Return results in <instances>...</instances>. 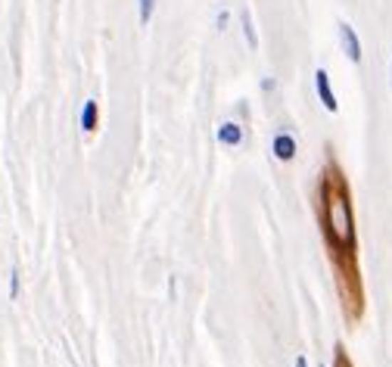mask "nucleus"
Returning <instances> with one entry per match:
<instances>
[{
	"label": "nucleus",
	"instance_id": "1",
	"mask_svg": "<svg viewBox=\"0 0 392 367\" xmlns=\"http://www.w3.org/2000/svg\"><path fill=\"white\" fill-rule=\"evenodd\" d=\"M321 230L327 237V246L336 255H352L355 252V215H352V200H349V187L339 175L336 162L321 177Z\"/></svg>",
	"mask_w": 392,
	"mask_h": 367
},
{
	"label": "nucleus",
	"instance_id": "2",
	"mask_svg": "<svg viewBox=\"0 0 392 367\" xmlns=\"http://www.w3.org/2000/svg\"><path fill=\"white\" fill-rule=\"evenodd\" d=\"M314 91H318L324 109H327V113H336V109H339V100H336L334 84H330L327 69H318V72H314Z\"/></svg>",
	"mask_w": 392,
	"mask_h": 367
},
{
	"label": "nucleus",
	"instance_id": "3",
	"mask_svg": "<svg viewBox=\"0 0 392 367\" xmlns=\"http://www.w3.org/2000/svg\"><path fill=\"white\" fill-rule=\"evenodd\" d=\"M339 41H343V50L352 63H361V41H358L355 29L349 22H339Z\"/></svg>",
	"mask_w": 392,
	"mask_h": 367
},
{
	"label": "nucleus",
	"instance_id": "4",
	"mask_svg": "<svg viewBox=\"0 0 392 367\" xmlns=\"http://www.w3.org/2000/svg\"><path fill=\"white\" fill-rule=\"evenodd\" d=\"M271 153H274L277 162H293L296 159V138L287 131H280L274 140H271Z\"/></svg>",
	"mask_w": 392,
	"mask_h": 367
},
{
	"label": "nucleus",
	"instance_id": "5",
	"mask_svg": "<svg viewBox=\"0 0 392 367\" xmlns=\"http://www.w3.org/2000/svg\"><path fill=\"white\" fill-rule=\"evenodd\" d=\"M215 138L221 147H240L243 143V125L240 122H221L215 128Z\"/></svg>",
	"mask_w": 392,
	"mask_h": 367
},
{
	"label": "nucleus",
	"instance_id": "6",
	"mask_svg": "<svg viewBox=\"0 0 392 367\" xmlns=\"http://www.w3.org/2000/svg\"><path fill=\"white\" fill-rule=\"evenodd\" d=\"M97 122H100V109H97V100H88V103L81 106V131L93 134V131H97Z\"/></svg>",
	"mask_w": 392,
	"mask_h": 367
},
{
	"label": "nucleus",
	"instance_id": "7",
	"mask_svg": "<svg viewBox=\"0 0 392 367\" xmlns=\"http://www.w3.org/2000/svg\"><path fill=\"white\" fill-rule=\"evenodd\" d=\"M240 25H243V38H246V44H249L252 50H259V31H255V22H252L249 10H243Z\"/></svg>",
	"mask_w": 392,
	"mask_h": 367
},
{
	"label": "nucleus",
	"instance_id": "8",
	"mask_svg": "<svg viewBox=\"0 0 392 367\" xmlns=\"http://www.w3.org/2000/svg\"><path fill=\"white\" fill-rule=\"evenodd\" d=\"M153 10H156V0H138V16H140L143 25L153 19Z\"/></svg>",
	"mask_w": 392,
	"mask_h": 367
},
{
	"label": "nucleus",
	"instance_id": "9",
	"mask_svg": "<svg viewBox=\"0 0 392 367\" xmlns=\"http://www.w3.org/2000/svg\"><path fill=\"white\" fill-rule=\"evenodd\" d=\"M10 299H19V271H10Z\"/></svg>",
	"mask_w": 392,
	"mask_h": 367
},
{
	"label": "nucleus",
	"instance_id": "10",
	"mask_svg": "<svg viewBox=\"0 0 392 367\" xmlns=\"http://www.w3.org/2000/svg\"><path fill=\"white\" fill-rule=\"evenodd\" d=\"M227 22H231V13H227V10H221V13H218V29H225Z\"/></svg>",
	"mask_w": 392,
	"mask_h": 367
},
{
	"label": "nucleus",
	"instance_id": "11",
	"mask_svg": "<svg viewBox=\"0 0 392 367\" xmlns=\"http://www.w3.org/2000/svg\"><path fill=\"white\" fill-rule=\"evenodd\" d=\"M296 367H309V358L299 355V358H296Z\"/></svg>",
	"mask_w": 392,
	"mask_h": 367
},
{
	"label": "nucleus",
	"instance_id": "12",
	"mask_svg": "<svg viewBox=\"0 0 392 367\" xmlns=\"http://www.w3.org/2000/svg\"><path fill=\"white\" fill-rule=\"evenodd\" d=\"M389 72H392V50H389ZM389 84H392V78H389Z\"/></svg>",
	"mask_w": 392,
	"mask_h": 367
}]
</instances>
